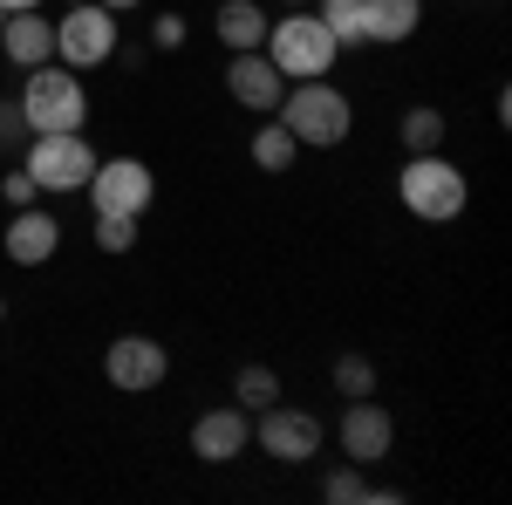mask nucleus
Masks as SVG:
<instances>
[{"label": "nucleus", "mask_w": 512, "mask_h": 505, "mask_svg": "<svg viewBox=\"0 0 512 505\" xmlns=\"http://www.w3.org/2000/svg\"><path fill=\"white\" fill-rule=\"evenodd\" d=\"M396 198H403V212H410V219L444 226V219H458V212H465L472 185H465V171H458L444 151H424V157H403V171H396Z\"/></svg>", "instance_id": "nucleus-1"}, {"label": "nucleus", "mask_w": 512, "mask_h": 505, "mask_svg": "<svg viewBox=\"0 0 512 505\" xmlns=\"http://www.w3.org/2000/svg\"><path fill=\"white\" fill-rule=\"evenodd\" d=\"M287 130H294V144H308V151H335L342 137H349V96L335 89V82H287V96H280V110H274Z\"/></svg>", "instance_id": "nucleus-2"}, {"label": "nucleus", "mask_w": 512, "mask_h": 505, "mask_svg": "<svg viewBox=\"0 0 512 505\" xmlns=\"http://www.w3.org/2000/svg\"><path fill=\"white\" fill-rule=\"evenodd\" d=\"M335 35L321 28L315 7H294L287 21H267V62H274L287 82H315V76H335Z\"/></svg>", "instance_id": "nucleus-3"}, {"label": "nucleus", "mask_w": 512, "mask_h": 505, "mask_svg": "<svg viewBox=\"0 0 512 505\" xmlns=\"http://www.w3.org/2000/svg\"><path fill=\"white\" fill-rule=\"evenodd\" d=\"M14 103H21L28 130H82V123H89V89H82V76L62 69V62L28 69V82H21Z\"/></svg>", "instance_id": "nucleus-4"}, {"label": "nucleus", "mask_w": 512, "mask_h": 505, "mask_svg": "<svg viewBox=\"0 0 512 505\" xmlns=\"http://www.w3.org/2000/svg\"><path fill=\"white\" fill-rule=\"evenodd\" d=\"M21 171L35 178L41 192H82L89 171H96V151H89L82 130H35L21 144Z\"/></svg>", "instance_id": "nucleus-5"}, {"label": "nucleus", "mask_w": 512, "mask_h": 505, "mask_svg": "<svg viewBox=\"0 0 512 505\" xmlns=\"http://www.w3.org/2000/svg\"><path fill=\"white\" fill-rule=\"evenodd\" d=\"M117 55V14L103 7V0H76L62 21H55V62L62 69H103Z\"/></svg>", "instance_id": "nucleus-6"}, {"label": "nucleus", "mask_w": 512, "mask_h": 505, "mask_svg": "<svg viewBox=\"0 0 512 505\" xmlns=\"http://www.w3.org/2000/svg\"><path fill=\"white\" fill-rule=\"evenodd\" d=\"M89 205L96 212H123V219H144L151 212V198H158V178H151V164L144 157H96V171H89Z\"/></svg>", "instance_id": "nucleus-7"}, {"label": "nucleus", "mask_w": 512, "mask_h": 505, "mask_svg": "<svg viewBox=\"0 0 512 505\" xmlns=\"http://www.w3.org/2000/svg\"><path fill=\"white\" fill-rule=\"evenodd\" d=\"M253 444H260L274 465H308L321 451V417L301 410V403H267L260 424H253Z\"/></svg>", "instance_id": "nucleus-8"}, {"label": "nucleus", "mask_w": 512, "mask_h": 505, "mask_svg": "<svg viewBox=\"0 0 512 505\" xmlns=\"http://www.w3.org/2000/svg\"><path fill=\"white\" fill-rule=\"evenodd\" d=\"M103 376L130 396H151V389L171 376V349H164L158 335H117L110 349H103Z\"/></svg>", "instance_id": "nucleus-9"}, {"label": "nucleus", "mask_w": 512, "mask_h": 505, "mask_svg": "<svg viewBox=\"0 0 512 505\" xmlns=\"http://www.w3.org/2000/svg\"><path fill=\"white\" fill-rule=\"evenodd\" d=\"M226 96H233L239 110H253V117H274L280 96H287V76L267 62V48H239L233 62H226Z\"/></svg>", "instance_id": "nucleus-10"}, {"label": "nucleus", "mask_w": 512, "mask_h": 505, "mask_svg": "<svg viewBox=\"0 0 512 505\" xmlns=\"http://www.w3.org/2000/svg\"><path fill=\"white\" fill-rule=\"evenodd\" d=\"M335 437H342V458L349 465H383L390 458V444H396V424H390V410L383 403H369V396H355L349 410H342V424H335Z\"/></svg>", "instance_id": "nucleus-11"}, {"label": "nucleus", "mask_w": 512, "mask_h": 505, "mask_svg": "<svg viewBox=\"0 0 512 505\" xmlns=\"http://www.w3.org/2000/svg\"><path fill=\"white\" fill-rule=\"evenodd\" d=\"M246 444H253V417H246L239 403H219V410H205L192 424V458L198 465H233Z\"/></svg>", "instance_id": "nucleus-12"}, {"label": "nucleus", "mask_w": 512, "mask_h": 505, "mask_svg": "<svg viewBox=\"0 0 512 505\" xmlns=\"http://www.w3.org/2000/svg\"><path fill=\"white\" fill-rule=\"evenodd\" d=\"M0 55L28 76V69H41V62H55V21L41 14V7H28V14H7L0 21Z\"/></svg>", "instance_id": "nucleus-13"}, {"label": "nucleus", "mask_w": 512, "mask_h": 505, "mask_svg": "<svg viewBox=\"0 0 512 505\" xmlns=\"http://www.w3.org/2000/svg\"><path fill=\"white\" fill-rule=\"evenodd\" d=\"M0 246H7V260H14V267H41V260H55V246H62V219H55V212H41V205H21Z\"/></svg>", "instance_id": "nucleus-14"}, {"label": "nucleus", "mask_w": 512, "mask_h": 505, "mask_svg": "<svg viewBox=\"0 0 512 505\" xmlns=\"http://www.w3.org/2000/svg\"><path fill=\"white\" fill-rule=\"evenodd\" d=\"M424 28V0H362V41L376 48H403Z\"/></svg>", "instance_id": "nucleus-15"}, {"label": "nucleus", "mask_w": 512, "mask_h": 505, "mask_svg": "<svg viewBox=\"0 0 512 505\" xmlns=\"http://www.w3.org/2000/svg\"><path fill=\"white\" fill-rule=\"evenodd\" d=\"M212 28H219V41H226L233 55L239 48H267V7H260V0H226Z\"/></svg>", "instance_id": "nucleus-16"}, {"label": "nucleus", "mask_w": 512, "mask_h": 505, "mask_svg": "<svg viewBox=\"0 0 512 505\" xmlns=\"http://www.w3.org/2000/svg\"><path fill=\"white\" fill-rule=\"evenodd\" d=\"M321 499H328V505H369V499H376V505H390L396 492H390V485H369V471H362V465H342V471H328Z\"/></svg>", "instance_id": "nucleus-17"}, {"label": "nucleus", "mask_w": 512, "mask_h": 505, "mask_svg": "<svg viewBox=\"0 0 512 505\" xmlns=\"http://www.w3.org/2000/svg\"><path fill=\"white\" fill-rule=\"evenodd\" d=\"M396 137H403V151L424 157V151H444V110H431V103H417V110H403V123H396Z\"/></svg>", "instance_id": "nucleus-18"}, {"label": "nucleus", "mask_w": 512, "mask_h": 505, "mask_svg": "<svg viewBox=\"0 0 512 505\" xmlns=\"http://www.w3.org/2000/svg\"><path fill=\"white\" fill-rule=\"evenodd\" d=\"M294 157H301V144H294V130H287V123H260V130H253V164H260V171H294Z\"/></svg>", "instance_id": "nucleus-19"}, {"label": "nucleus", "mask_w": 512, "mask_h": 505, "mask_svg": "<svg viewBox=\"0 0 512 505\" xmlns=\"http://www.w3.org/2000/svg\"><path fill=\"white\" fill-rule=\"evenodd\" d=\"M315 14L335 35V48H362V0H315Z\"/></svg>", "instance_id": "nucleus-20"}, {"label": "nucleus", "mask_w": 512, "mask_h": 505, "mask_svg": "<svg viewBox=\"0 0 512 505\" xmlns=\"http://www.w3.org/2000/svg\"><path fill=\"white\" fill-rule=\"evenodd\" d=\"M233 396L253 403V410H267V403H280V376L267 369V362H246V369L233 376Z\"/></svg>", "instance_id": "nucleus-21"}, {"label": "nucleus", "mask_w": 512, "mask_h": 505, "mask_svg": "<svg viewBox=\"0 0 512 505\" xmlns=\"http://www.w3.org/2000/svg\"><path fill=\"white\" fill-rule=\"evenodd\" d=\"M335 389H342V403L376 396V362H369V355H342V362H335Z\"/></svg>", "instance_id": "nucleus-22"}, {"label": "nucleus", "mask_w": 512, "mask_h": 505, "mask_svg": "<svg viewBox=\"0 0 512 505\" xmlns=\"http://www.w3.org/2000/svg\"><path fill=\"white\" fill-rule=\"evenodd\" d=\"M96 246H103V253H130V246H137V219H123V212H96Z\"/></svg>", "instance_id": "nucleus-23"}, {"label": "nucleus", "mask_w": 512, "mask_h": 505, "mask_svg": "<svg viewBox=\"0 0 512 505\" xmlns=\"http://www.w3.org/2000/svg\"><path fill=\"white\" fill-rule=\"evenodd\" d=\"M35 130H28V117H21V103H0V151H21Z\"/></svg>", "instance_id": "nucleus-24"}, {"label": "nucleus", "mask_w": 512, "mask_h": 505, "mask_svg": "<svg viewBox=\"0 0 512 505\" xmlns=\"http://www.w3.org/2000/svg\"><path fill=\"white\" fill-rule=\"evenodd\" d=\"M185 35H192V28H185V14H158V21H151V41H158L164 55H171V48H185Z\"/></svg>", "instance_id": "nucleus-25"}, {"label": "nucleus", "mask_w": 512, "mask_h": 505, "mask_svg": "<svg viewBox=\"0 0 512 505\" xmlns=\"http://www.w3.org/2000/svg\"><path fill=\"white\" fill-rule=\"evenodd\" d=\"M0 192H7V205H14V212H21V205H35V178H28V171H7V178H0Z\"/></svg>", "instance_id": "nucleus-26"}, {"label": "nucleus", "mask_w": 512, "mask_h": 505, "mask_svg": "<svg viewBox=\"0 0 512 505\" xmlns=\"http://www.w3.org/2000/svg\"><path fill=\"white\" fill-rule=\"evenodd\" d=\"M0 7H7V14H28V7H41V0H0Z\"/></svg>", "instance_id": "nucleus-27"}, {"label": "nucleus", "mask_w": 512, "mask_h": 505, "mask_svg": "<svg viewBox=\"0 0 512 505\" xmlns=\"http://www.w3.org/2000/svg\"><path fill=\"white\" fill-rule=\"evenodd\" d=\"M103 7H110V14H130V7H144V0H103Z\"/></svg>", "instance_id": "nucleus-28"}, {"label": "nucleus", "mask_w": 512, "mask_h": 505, "mask_svg": "<svg viewBox=\"0 0 512 505\" xmlns=\"http://www.w3.org/2000/svg\"><path fill=\"white\" fill-rule=\"evenodd\" d=\"M280 7H308V0H280Z\"/></svg>", "instance_id": "nucleus-29"}, {"label": "nucleus", "mask_w": 512, "mask_h": 505, "mask_svg": "<svg viewBox=\"0 0 512 505\" xmlns=\"http://www.w3.org/2000/svg\"><path fill=\"white\" fill-rule=\"evenodd\" d=\"M0 321H7V294H0Z\"/></svg>", "instance_id": "nucleus-30"}, {"label": "nucleus", "mask_w": 512, "mask_h": 505, "mask_svg": "<svg viewBox=\"0 0 512 505\" xmlns=\"http://www.w3.org/2000/svg\"><path fill=\"white\" fill-rule=\"evenodd\" d=\"M62 7H76V0H62Z\"/></svg>", "instance_id": "nucleus-31"}, {"label": "nucleus", "mask_w": 512, "mask_h": 505, "mask_svg": "<svg viewBox=\"0 0 512 505\" xmlns=\"http://www.w3.org/2000/svg\"><path fill=\"white\" fill-rule=\"evenodd\" d=\"M0 21H7V7H0Z\"/></svg>", "instance_id": "nucleus-32"}]
</instances>
